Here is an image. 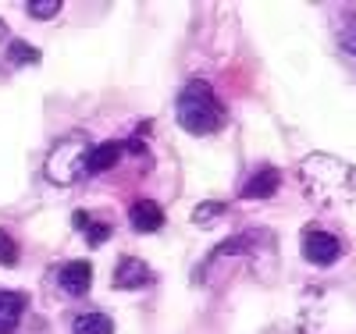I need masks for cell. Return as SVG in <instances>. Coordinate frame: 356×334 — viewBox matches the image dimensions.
Listing matches in <instances>:
<instances>
[{"mask_svg": "<svg viewBox=\"0 0 356 334\" xmlns=\"http://www.w3.org/2000/svg\"><path fill=\"white\" fill-rule=\"evenodd\" d=\"M175 114H178V125L193 135H211L225 125V107L207 82H189L175 100Z\"/></svg>", "mask_w": 356, "mask_h": 334, "instance_id": "obj_1", "label": "cell"}, {"mask_svg": "<svg viewBox=\"0 0 356 334\" xmlns=\"http://www.w3.org/2000/svg\"><path fill=\"white\" fill-rule=\"evenodd\" d=\"M89 157H93L89 135L86 132H68L50 146L43 171H47V178L54 181V185H75V181L89 171Z\"/></svg>", "mask_w": 356, "mask_h": 334, "instance_id": "obj_2", "label": "cell"}, {"mask_svg": "<svg viewBox=\"0 0 356 334\" xmlns=\"http://www.w3.org/2000/svg\"><path fill=\"white\" fill-rule=\"evenodd\" d=\"M300 249H303V260H307V263H317V267L335 263V260H339V253H342L339 238H335V235H328L324 228H317V224H307V228H303Z\"/></svg>", "mask_w": 356, "mask_h": 334, "instance_id": "obj_3", "label": "cell"}, {"mask_svg": "<svg viewBox=\"0 0 356 334\" xmlns=\"http://www.w3.org/2000/svg\"><path fill=\"white\" fill-rule=\"evenodd\" d=\"M114 288H122V292H132V288H143V285H150L154 281V270L146 267L139 256H122L114 267Z\"/></svg>", "mask_w": 356, "mask_h": 334, "instance_id": "obj_4", "label": "cell"}, {"mask_svg": "<svg viewBox=\"0 0 356 334\" xmlns=\"http://www.w3.org/2000/svg\"><path fill=\"white\" fill-rule=\"evenodd\" d=\"M57 285H61L68 295H86L89 285H93V263L89 260H72L61 267V274H57Z\"/></svg>", "mask_w": 356, "mask_h": 334, "instance_id": "obj_5", "label": "cell"}, {"mask_svg": "<svg viewBox=\"0 0 356 334\" xmlns=\"http://www.w3.org/2000/svg\"><path fill=\"white\" fill-rule=\"evenodd\" d=\"M278 185H282V174H278L271 164H264V167H257V171L243 181V196H246V199H267V196L278 192Z\"/></svg>", "mask_w": 356, "mask_h": 334, "instance_id": "obj_6", "label": "cell"}, {"mask_svg": "<svg viewBox=\"0 0 356 334\" xmlns=\"http://www.w3.org/2000/svg\"><path fill=\"white\" fill-rule=\"evenodd\" d=\"M129 221H132V228H136L139 235H150V231H161V228H164V210H161L154 199H139V203H132V210H129Z\"/></svg>", "mask_w": 356, "mask_h": 334, "instance_id": "obj_7", "label": "cell"}, {"mask_svg": "<svg viewBox=\"0 0 356 334\" xmlns=\"http://www.w3.org/2000/svg\"><path fill=\"white\" fill-rule=\"evenodd\" d=\"M22 313H25V295L0 288V334H11L18 327Z\"/></svg>", "mask_w": 356, "mask_h": 334, "instance_id": "obj_8", "label": "cell"}, {"mask_svg": "<svg viewBox=\"0 0 356 334\" xmlns=\"http://www.w3.org/2000/svg\"><path fill=\"white\" fill-rule=\"evenodd\" d=\"M72 224H75V228H79V231H82V235L89 238V246H104V242L111 238V231H114L111 224L97 221L93 214H82V210H79V214L72 217Z\"/></svg>", "mask_w": 356, "mask_h": 334, "instance_id": "obj_9", "label": "cell"}, {"mask_svg": "<svg viewBox=\"0 0 356 334\" xmlns=\"http://www.w3.org/2000/svg\"><path fill=\"white\" fill-rule=\"evenodd\" d=\"M72 334H114V324L104 313H75Z\"/></svg>", "mask_w": 356, "mask_h": 334, "instance_id": "obj_10", "label": "cell"}, {"mask_svg": "<svg viewBox=\"0 0 356 334\" xmlns=\"http://www.w3.org/2000/svg\"><path fill=\"white\" fill-rule=\"evenodd\" d=\"M122 149H125V142H100V146H93V157H89V171H107L111 164H118V157H122Z\"/></svg>", "mask_w": 356, "mask_h": 334, "instance_id": "obj_11", "label": "cell"}, {"mask_svg": "<svg viewBox=\"0 0 356 334\" xmlns=\"http://www.w3.org/2000/svg\"><path fill=\"white\" fill-rule=\"evenodd\" d=\"M8 60H11V65H36V60H40V50L29 47L25 40H15V43L8 47Z\"/></svg>", "mask_w": 356, "mask_h": 334, "instance_id": "obj_12", "label": "cell"}, {"mask_svg": "<svg viewBox=\"0 0 356 334\" xmlns=\"http://www.w3.org/2000/svg\"><path fill=\"white\" fill-rule=\"evenodd\" d=\"M25 11L33 18H54L57 11H61V0H29Z\"/></svg>", "mask_w": 356, "mask_h": 334, "instance_id": "obj_13", "label": "cell"}, {"mask_svg": "<svg viewBox=\"0 0 356 334\" xmlns=\"http://www.w3.org/2000/svg\"><path fill=\"white\" fill-rule=\"evenodd\" d=\"M0 263L4 267H15L18 263V246H15V238L0 228Z\"/></svg>", "mask_w": 356, "mask_h": 334, "instance_id": "obj_14", "label": "cell"}, {"mask_svg": "<svg viewBox=\"0 0 356 334\" xmlns=\"http://www.w3.org/2000/svg\"><path fill=\"white\" fill-rule=\"evenodd\" d=\"M342 47H346L349 53H356V15L342 25Z\"/></svg>", "mask_w": 356, "mask_h": 334, "instance_id": "obj_15", "label": "cell"}]
</instances>
